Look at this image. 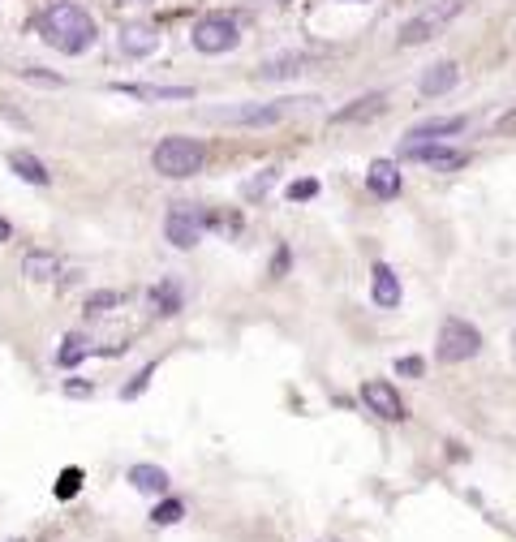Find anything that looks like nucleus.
Returning <instances> with one entry per match:
<instances>
[{"label":"nucleus","mask_w":516,"mask_h":542,"mask_svg":"<svg viewBox=\"0 0 516 542\" xmlns=\"http://www.w3.org/2000/svg\"><path fill=\"white\" fill-rule=\"evenodd\" d=\"M370 276H375V280H370V297H375V306L379 310H396L400 297H405V293H400V276L387 263H379Z\"/></svg>","instance_id":"f8f14e48"},{"label":"nucleus","mask_w":516,"mask_h":542,"mask_svg":"<svg viewBox=\"0 0 516 542\" xmlns=\"http://www.w3.org/2000/svg\"><path fill=\"white\" fill-rule=\"evenodd\" d=\"M9 168H13V173H18L22 181H31V185H48V181H52V173L43 168V160H35L31 151H13V155H9Z\"/></svg>","instance_id":"aec40b11"},{"label":"nucleus","mask_w":516,"mask_h":542,"mask_svg":"<svg viewBox=\"0 0 516 542\" xmlns=\"http://www.w3.org/2000/svg\"><path fill=\"white\" fill-rule=\"evenodd\" d=\"M151 306H155V315H177L181 310V289L172 280H164L160 289H151Z\"/></svg>","instance_id":"412c9836"},{"label":"nucleus","mask_w":516,"mask_h":542,"mask_svg":"<svg viewBox=\"0 0 516 542\" xmlns=\"http://www.w3.org/2000/svg\"><path fill=\"white\" fill-rule=\"evenodd\" d=\"M121 306V293H91L86 297V315H104V310Z\"/></svg>","instance_id":"393cba45"},{"label":"nucleus","mask_w":516,"mask_h":542,"mask_svg":"<svg viewBox=\"0 0 516 542\" xmlns=\"http://www.w3.org/2000/svg\"><path fill=\"white\" fill-rule=\"evenodd\" d=\"M435 353H439V362H469V358H478V353H482V332L473 323H465V319H443Z\"/></svg>","instance_id":"39448f33"},{"label":"nucleus","mask_w":516,"mask_h":542,"mask_svg":"<svg viewBox=\"0 0 516 542\" xmlns=\"http://www.w3.org/2000/svg\"><path fill=\"white\" fill-rule=\"evenodd\" d=\"M396 370H400V375H409V379H418L422 370H426V362H422V358H400Z\"/></svg>","instance_id":"cd10ccee"},{"label":"nucleus","mask_w":516,"mask_h":542,"mask_svg":"<svg viewBox=\"0 0 516 542\" xmlns=\"http://www.w3.org/2000/svg\"><path fill=\"white\" fill-rule=\"evenodd\" d=\"M61 259H56L52 250H31L22 259V276L26 280H35V284H48V280H61Z\"/></svg>","instance_id":"ddd939ff"},{"label":"nucleus","mask_w":516,"mask_h":542,"mask_svg":"<svg viewBox=\"0 0 516 542\" xmlns=\"http://www.w3.org/2000/svg\"><path fill=\"white\" fill-rule=\"evenodd\" d=\"M151 375H155V366H147V370H138V375H134V383H129V388L121 392V396H125V401H134V396H138L142 388H147V379H151Z\"/></svg>","instance_id":"bb28decb"},{"label":"nucleus","mask_w":516,"mask_h":542,"mask_svg":"<svg viewBox=\"0 0 516 542\" xmlns=\"http://www.w3.org/2000/svg\"><path fill=\"white\" fill-rule=\"evenodd\" d=\"M190 44L207 56H220V52H233L241 44V26L237 18H228V13H207V18L194 22L190 31Z\"/></svg>","instance_id":"20e7f679"},{"label":"nucleus","mask_w":516,"mask_h":542,"mask_svg":"<svg viewBox=\"0 0 516 542\" xmlns=\"http://www.w3.org/2000/svg\"><path fill=\"white\" fill-rule=\"evenodd\" d=\"M456 82H461V69H456L452 61H435V65H426V69H422L418 91H422L426 99H435V95H448Z\"/></svg>","instance_id":"9d476101"},{"label":"nucleus","mask_w":516,"mask_h":542,"mask_svg":"<svg viewBox=\"0 0 516 542\" xmlns=\"http://www.w3.org/2000/svg\"><path fill=\"white\" fill-rule=\"evenodd\" d=\"M203 164H207V147L198 138H185V134H168L155 142V151H151V168L168 181H185V177L203 173Z\"/></svg>","instance_id":"7ed1b4c3"},{"label":"nucleus","mask_w":516,"mask_h":542,"mask_svg":"<svg viewBox=\"0 0 516 542\" xmlns=\"http://www.w3.org/2000/svg\"><path fill=\"white\" fill-rule=\"evenodd\" d=\"M134 5H151V0H134Z\"/></svg>","instance_id":"7c9ffc66"},{"label":"nucleus","mask_w":516,"mask_h":542,"mask_svg":"<svg viewBox=\"0 0 516 542\" xmlns=\"http://www.w3.org/2000/svg\"><path fill=\"white\" fill-rule=\"evenodd\" d=\"M469 125V117H435V121H422L413 125V130L405 134V142H448L456 138Z\"/></svg>","instance_id":"9b49d317"},{"label":"nucleus","mask_w":516,"mask_h":542,"mask_svg":"<svg viewBox=\"0 0 516 542\" xmlns=\"http://www.w3.org/2000/svg\"><path fill=\"white\" fill-rule=\"evenodd\" d=\"M78 487H82V469H65V474L56 478V495H61V499L78 495Z\"/></svg>","instance_id":"a878e982"},{"label":"nucleus","mask_w":516,"mask_h":542,"mask_svg":"<svg viewBox=\"0 0 516 542\" xmlns=\"http://www.w3.org/2000/svg\"><path fill=\"white\" fill-rule=\"evenodd\" d=\"M112 91L129 99H194V87H147V82H117Z\"/></svg>","instance_id":"f3484780"},{"label":"nucleus","mask_w":516,"mask_h":542,"mask_svg":"<svg viewBox=\"0 0 516 542\" xmlns=\"http://www.w3.org/2000/svg\"><path fill=\"white\" fill-rule=\"evenodd\" d=\"M86 353H91V345H86L82 336H69V340H65V349L56 353V362H61V366H74V362L86 358Z\"/></svg>","instance_id":"4be33fe9"},{"label":"nucleus","mask_w":516,"mask_h":542,"mask_svg":"<svg viewBox=\"0 0 516 542\" xmlns=\"http://www.w3.org/2000/svg\"><path fill=\"white\" fill-rule=\"evenodd\" d=\"M362 401H366L370 413H379L383 422H400V418H405V401H400V392L392 388V383H383V379L362 383Z\"/></svg>","instance_id":"1a4fd4ad"},{"label":"nucleus","mask_w":516,"mask_h":542,"mask_svg":"<svg viewBox=\"0 0 516 542\" xmlns=\"http://www.w3.org/2000/svg\"><path fill=\"white\" fill-rule=\"evenodd\" d=\"M39 35H43V44L56 48V52L82 56V52L95 48L99 26H95V18H91V13H86L82 5H74V0H56V5L43 9Z\"/></svg>","instance_id":"f257e3e1"},{"label":"nucleus","mask_w":516,"mask_h":542,"mask_svg":"<svg viewBox=\"0 0 516 542\" xmlns=\"http://www.w3.org/2000/svg\"><path fill=\"white\" fill-rule=\"evenodd\" d=\"M203 228H207V216L198 211L194 203H172L168 216H164V237L172 241L177 250H194L203 241Z\"/></svg>","instance_id":"0eeeda50"},{"label":"nucleus","mask_w":516,"mask_h":542,"mask_svg":"<svg viewBox=\"0 0 516 542\" xmlns=\"http://www.w3.org/2000/svg\"><path fill=\"white\" fill-rule=\"evenodd\" d=\"M13 237V228H9V220H0V241H9Z\"/></svg>","instance_id":"c756f323"},{"label":"nucleus","mask_w":516,"mask_h":542,"mask_svg":"<svg viewBox=\"0 0 516 542\" xmlns=\"http://www.w3.org/2000/svg\"><path fill=\"white\" fill-rule=\"evenodd\" d=\"M456 13H461V0H439V5H430L422 9L418 18H409L405 26H400V44L405 48H418V44H430L443 26H448Z\"/></svg>","instance_id":"423d86ee"},{"label":"nucleus","mask_w":516,"mask_h":542,"mask_svg":"<svg viewBox=\"0 0 516 542\" xmlns=\"http://www.w3.org/2000/svg\"><path fill=\"white\" fill-rule=\"evenodd\" d=\"M387 112V95L379 91V95H362L357 104H349V108H340V112H332V121L336 125H353V121H370V117H383Z\"/></svg>","instance_id":"4468645a"},{"label":"nucleus","mask_w":516,"mask_h":542,"mask_svg":"<svg viewBox=\"0 0 516 542\" xmlns=\"http://www.w3.org/2000/svg\"><path fill=\"white\" fill-rule=\"evenodd\" d=\"M366 185H370V190H375L379 198H396V194H400V173H396V164H392V160H379L375 168H370Z\"/></svg>","instance_id":"6ab92c4d"},{"label":"nucleus","mask_w":516,"mask_h":542,"mask_svg":"<svg viewBox=\"0 0 516 542\" xmlns=\"http://www.w3.org/2000/svg\"><path fill=\"white\" fill-rule=\"evenodd\" d=\"M301 104H314V99H271V104H224V108H207L203 117L211 125H237V130H271L280 125L289 112H297Z\"/></svg>","instance_id":"f03ea898"},{"label":"nucleus","mask_w":516,"mask_h":542,"mask_svg":"<svg viewBox=\"0 0 516 542\" xmlns=\"http://www.w3.org/2000/svg\"><path fill=\"white\" fill-rule=\"evenodd\" d=\"M117 44H121L125 56H138L142 61V56H151L155 48H160V35H155L151 26H125V31L117 35Z\"/></svg>","instance_id":"dca6fc26"},{"label":"nucleus","mask_w":516,"mask_h":542,"mask_svg":"<svg viewBox=\"0 0 516 542\" xmlns=\"http://www.w3.org/2000/svg\"><path fill=\"white\" fill-rule=\"evenodd\" d=\"M181 517H185L181 499H164V504H160V508H155V512H151V521H155V525H177Z\"/></svg>","instance_id":"5701e85b"},{"label":"nucleus","mask_w":516,"mask_h":542,"mask_svg":"<svg viewBox=\"0 0 516 542\" xmlns=\"http://www.w3.org/2000/svg\"><path fill=\"white\" fill-rule=\"evenodd\" d=\"M284 194H289V203H306V198L319 194V181H314V177H297V181H289V190H284Z\"/></svg>","instance_id":"b1692460"},{"label":"nucleus","mask_w":516,"mask_h":542,"mask_svg":"<svg viewBox=\"0 0 516 542\" xmlns=\"http://www.w3.org/2000/svg\"><path fill=\"white\" fill-rule=\"evenodd\" d=\"M306 69H310V56L293 52V56H276V61H263V65H258V78H263V82H284V78L306 74Z\"/></svg>","instance_id":"2eb2a0df"},{"label":"nucleus","mask_w":516,"mask_h":542,"mask_svg":"<svg viewBox=\"0 0 516 542\" xmlns=\"http://www.w3.org/2000/svg\"><path fill=\"white\" fill-rule=\"evenodd\" d=\"M129 487L142 491V495H164L168 491V474L160 465H134L129 469Z\"/></svg>","instance_id":"a211bd4d"},{"label":"nucleus","mask_w":516,"mask_h":542,"mask_svg":"<svg viewBox=\"0 0 516 542\" xmlns=\"http://www.w3.org/2000/svg\"><path fill=\"white\" fill-rule=\"evenodd\" d=\"M22 78H31V82H43V87H61V78L56 74H39V69H18Z\"/></svg>","instance_id":"c85d7f7f"},{"label":"nucleus","mask_w":516,"mask_h":542,"mask_svg":"<svg viewBox=\"0 0 516 542\" xmlns=\"http://www.w3.org/2000/svg\"><path fill=\"white\" fill-rule=\"evenodd\" d=\"M400 155L413 164H430V168H461L469 164V155L461 147H452V142H400Z\"/></svg>","instance_id":"6e6552de"}]
</instances>
